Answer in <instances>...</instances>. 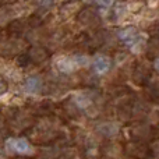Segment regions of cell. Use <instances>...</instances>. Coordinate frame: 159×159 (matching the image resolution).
I'll use <instances>...</instances> for the list:
<instances>
[{
    "label": "cell",
    "mask_w": 159,
    "mask_h": 159,
    "mask_svg": "<svg viewBox=\"0 0 159 159\" xmlns=\"http://www.w3.org/2000/svg\"><path fill=\"white\" fill-rule=\"evenodd\" d=\"M41 88H42V82H41V80H39V77H30L25 81V89L30 93L39 92Z\"/></svg>",
    "instance_id": "5"
},
{
    "label": "cell",
    "mask_w": 159,
    "mask_h": 159,
    "mask_svg": "<svg viewBox=\"0 0 159 159\" xmlns=\"http://www.w3.org/2000/svg\"><path fill=\"white\" fill-rule=\"evenodd\" d=\"M92 67L95 70V73L98 74H103L107 70L110 69V59L106 57V56H98V57L93 60Z\"/></svg>",
    "instance_id": "4"
},
{
    "label": "cell",
    "mask_w": 159,
    "mask_h": 159,
    "mask_svg": "<svg viewBox=\"0 0 159 159\" xmlns=\"http://www.w3.org/2000/svg\"><path fill=\"white\" fill-rule=\"evenodd\" d=\"M87 64V59L84 56H77V57H63L57 61V67L61 73H73L77 70L80 66Z\"/></svg>",
    "instance_id": "1"
},
{
    "label": "cell",
    "mask_w": 159,
    "mask_h": 159,
    "mask_svg": "<svg viewBox=\"0 0 159 159\" xmlns=\"http://www.w3.org/2000/svg\"><path fill=\"white\" fill-rule=\"evenodd\" d=\"M155 70H157V71L159 73V59H158L157 61H155Z\"/></svg>",
    "instance_id": "7"
},
{
    "label": "cell",
    "mask_w": 159,
    "mask_h": 159,
    "mask_svg": "<svg viewBox=\"0 0 159 159\" xmlns=\"http://www.w3.org/2000/svg\"><path fill=\"white\" fill-rule=\"evenodd\" d=\"M7 147L11 151L17 152V154H21V155H27V154L32 152V147H31L30 143H28L27 140H24V138H13V140H8Z\"/></svg>",
    "instance_id": "2"
},
{
    "label": "cell",
    "mask_w": 159,
    "mask_h": 159,
    "mask_svg": "<svg viewBox=\"0 0 159 159\" xmlns=\"http://www.w3.org/2000/svg\"><path fill=\"white\" fill-rule=\"evenodd\" d=\"M119 38L123 43H126L127 46H133L135 42L138 41V32L135 31V28H124L119 32Z\"/></svg>",
    "instance_id": "3"
},
{
    "label": "cell",
    "mask_w": 159,
    "mask_h": 159,
    "mask_svg": "<svg viewBox=\"0 0 159 159\" xmlns=\"http://www.w3.org/2000/svg\"><path fill=\"white\" fill-rule=\"evenodd\" d=\"M96 3L98 4H101V6H110V3H112V0H96Z\"/></svg>",
    "instance_id": "6"
}]
</instances>
